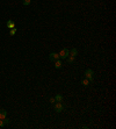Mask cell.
I'll use <instances>...</instances> for the list:
<instances>
[{"label": "cell", "instance_id": "3957f363", "mask_svg": "<svg viewBox=\"0 0 116 129\" xmlns=\"http://www.w3.org/2000/svg\"><path fill=\"white\" fill-rule=\"evenodd\" d=\"M49 59L51 60V62H55V60L59 59V55H58L57 52H51V54L49 55Z\"/></svg>", "mask_w": 116, "mask_h": 129}, {"label": "cell", "instance_id": "277c9868", "mask_svg": "<svg viewBox=\"0 0 116 129\" xmlns=\"http://www.w3.org/2000/svg\"><path fill=\"white\" fill-rule=\"evenodd\" d=\"M55 109H56V112H57V113L63 112V109H64V106H63V103H61V102L55 103Z\"/></svg>", "mask_w": 116, "mask_h": 129}, {"label": "cell", "instance_id": "6da1fadb", "mask_svg": "<svg viewBox=\"0 0 116 129\" xmlns=\"http://www.w3.org/2000/svg\"><path fill=\"white\" fill-rule=\"evenodd\" d=\"M84 75H85L86 79H88L89 81H93V79H94V72H93V70L86 69V71H85Z\"/></svg>", "mask_w": 116, "mask_h": 129}, {"label": "cell", "instance_id": "8992f818", "mask_svg": "<svg viewBox=\"0 0 116 129\" xmlns=\"http://www.w3.org/2000/svg\"><path fill=\"white\" fill-rule=\"evenodd\" d=\"M62 60L61 59H57V60H55V68L56 69H61L62 68Z\"/></svg>", "mask_w": 116, "mask_h": 129}, {"label": "cell", "instance_id": "5b68a950", "mask_svg": "<svg viewBox=\"0 0 116 129\" xmlns=\"http://www.w3.org/2000/svg\"><path fill=\"white\" fill-rule=\"evenodd\" d=\"M8 123H9L8 119H6V118H5V119H0V127H1V128H2V127H5V126H6V124H8Z\"/></svg>", "mask_w": 116, "mask_h": 129}, {"label": "cell", "instance_id": "5bb4252c", "mask_svg": "<svg viewBox=\"0 0 116 129\" xmlns=\"http://www.w3.org/2000/svg\"><path fill=\"white\" fill-rule=\"evenodd\" d=\"M30 2H31V0H22V4H23L25 6H28Z\"/></svg>", "mask_w": 116, "mask_h": 129}, {"label": "cell", "instance_id": "ba28073f", "mask_svg": "<svg viewBox=\"0 0 116 129\" xmlns=\"http://www.w3.org/2000/svg\"><path fill=\"white\" fill-rule=\"evenodd\" d=\"M70 55H71V56H73V57H76V56L78 55V50H77L76 48H72L71 50H70Z\"/></svg>", "mask_w": 116, "mask_h": 129}, {"label": "cell", "instance_id": "52a82bcc", "mask_svg": "<svg viewBox=\"0 0 116 129\" xmlns=\"http://www.w3.org/2000/svg\"><path fill=\"white\" fill-rule=\"evenodd\" d=\"M7 116V112L5 109H0V119H5Z\"/></svg>", "mask_w": 116, "mask_h": 129}, {"label": "cell", "instance_id": "7a4b0ae2", "mask_svg": "<svg viewBox=\"0 0 116 129\" xmlns=\"http://www.w3.org/2000/svg\"><path fill=\"white\" fill-rule=\"evenodd\" d=\"M58 55H59V59H66L70 55V50L69 49H62Z\"/></svg>", "mask_w": 116, "mask_h": 129}, {"label": "cell", "instance_id": "30bf717a", "mask_svg": "<svg viewBox=\"0 0 116 129\" xmlns=\"http://www.w3.org/2000/svg\"><path fill=\"white\" fill-rule=\"evenodd\" d=\"M14 27H15L14 22H13L12 20H9L8 22H7V28H10V29H12V28H14Z\"/></svg>", "mask_w": 116, "mask_h": 129}, {"label": "cell", "instance_id": "2e32d148", "mask_svg": "<svg viewBox=\"0 0 116 129\" xmlns=\"http://www.w3.org/2000/svg\"><path fill=\"white\" fill-rule=\"evenodd\" d=\"M81 128H84V129H88L89 127H88V126H82V127H81Z\"/></svg>", "mask_w": 116, "mask_h": 129}, {"label": "cell", "instance_id": "9a60e30c", "mask_svg": "<svg viewBox=\"0 0 116 129\" xmlns=\"http://www.w3.org/2000/svg\"><path fill=\"white\" fill-rule=\"evenodd\" d=\"M50 102H51V103L56 102V100H55V98H50Z\"/></svg>", "mask_w": 116, "mask_h": 129}, {"label": "cell", "instance_id": "9c48e42d", "mask_svg": "<svg viewBox=\"0 0 116 129\" xmlns=\"http://www.w3.org/2000/svg\"><path fill=\"white\" fill-rule=\"evenodd\" d=\"M55 100H56L57 102H61V101H63V95L57 94L56 97H55Z\"/></svg>", "mask_w": 116, "mask_h": 129}, {"label": "cell", "instance_id": "7c38bea8", "mask_svg": "<svg viewBox=\"0 0 116 129\" xmlns=\"http://www.w3.org/2000/svg\"><path fill=\"white\" fill-rule=\"evenodd\" d=\"M66 59H67V63H73L74 59H76V57H73V56H70V55H69V57H67Z\"/></svg>", "mask_w": 116, "mask_h": 129}, {"label": "cell", "instance_id": "8fae6325", "mask_svg": "<svg viewBox=\"0 0 116 129\" xmlns=\"http://www.w3.org/2000/svg\"><path fill=\"white\" fill-rule=\"evenodd\" d=\"M81 84H82L84 86H88L89 84H91V81H89L88 79H86V78H85V79H84V80L81 81Z\"/></svg>", "mask_w": 116, "mask_h": 129}, {"label": "cell", "instance_id": "4fadbf2b", "mask_svg": "<svg viewBox=\"0 0 116 129\" xmlns=\"http://www.w3.org/2000/svg\"><path fill=\"white\" fill-rule=\"evenodd\" d=\"M15 34H16V28L14 27V28H12V29L9 30V35H12V36H13V35H15Z\"/></svg>", "mask_w": 116, "mask_h": 129}]
</instances>
